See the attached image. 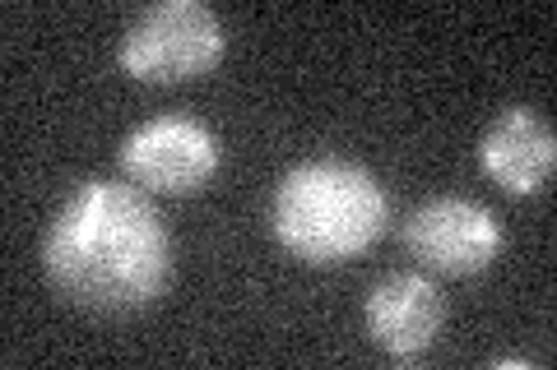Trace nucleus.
I'll return each mask as SVG.
<instances>
[{
	"label": "nucleus",
	"instance_id": "nucleus-1",
	"mask_svg": "<svg viewBox=\"0 0 557 370\" xmlns=\"http://www.w3.org/2000/svg\"><path fill=\"white\" fill-rule=\"evenodd\" d=\"M42 269L84 310H139L172 283V237L135 181H79L47 222Z\"/></svg>",
	"mask_w": 557,
	"mask_h": 370
},
{
	"label": "nucleus",
	"instance_id": "nucleus-2",
	"mask_svg": "<svg viewBox=\"0 0 557 370\" xmlns=\"http://www.w3.org/2000/svg\"><path fill=\"white\" fill-rule=\"evenodd\" d=\"M391 200L381 181L348 157H311L278 181L270 200V227L278 245L298 259L339 264L362 255L386 232Z\"/></svg>",
	"mask_w": 557,
	"mask_h": 370
},
{
	"label": "nucleus",
	"instance_id": "nucleus-3",
	"mask_svg": "<svg viewBox=\"0 0 557 370\" xmlns=\"http://www.w3.org/2000/svg\"><path fill=\"white\" fill-rule=\"evenodd\" d=\"M223 56V24L200 0H153L121 33L116 61L139 84L200 79Z\"/></svg>",
	"mask_w": 557,
	"mask_h": 370
},
{
	"label": "nucleus",
	"instance_id": "nucleus-4",
	"mask_svg": "<svg viewBox=\"0 0 557 370\" xmlns=\"http://www.w3.org/2000/svg\"><path fill=\"white\" fill-rule=\"evenodd\" d=\"M405 245L432 273H483L502 251V222L479 200L437 195L405 218Z\"/></svg>",
	"mask_w": 557,
	"mask_h": 370
},
{
	"label": "nucleus",
	"instance_id": "nucleus-5",
	"mask_svg": "<svg viewBox=\"0 0 557 370\" xmlns=\"http://www.w3.org/2000/svg\"><path fill=\"white\" fill-rule=\"evenodd\" d=\"M121 171L139 190L190 195L219 171V139L190 116H153L121 139Z\"/></svg>",
	"mask_w": 557,
	"mask_h": 370
},
{
	"label": "nucleus",
	"instance_id": "nucleus-6",
	"mask_svg": "<svg viewBox=\"0 0 557 370\" xmlns=\"http://www.w3.org/2000/svg\"><path fill=\"white\" fill-rule=\"evenodd\" d=\"M362 320L381 352L391 357H423L437 343L446 302L428 273H386L376 278L368 302H362Z\"/></svg>",
	"mask_w": 557,
	"mask_h": 370
},
{
	"label": "nucleus",
	"instance_id": "nucleus-7",
	"mask_svg": "<svg viewBox=\"0 0 557 370\" xmlns=\"http://www.w3.org/2000/svg\"><path fill=\"white\" fill-rule=\"evenodd\" d=\"M479 167L507 195H539L557 167L548 116H539L534 107H507L479 139Z\"/></svg>",
	"mask_w": 557,
	"mask_h": 370
}]
</instances>
